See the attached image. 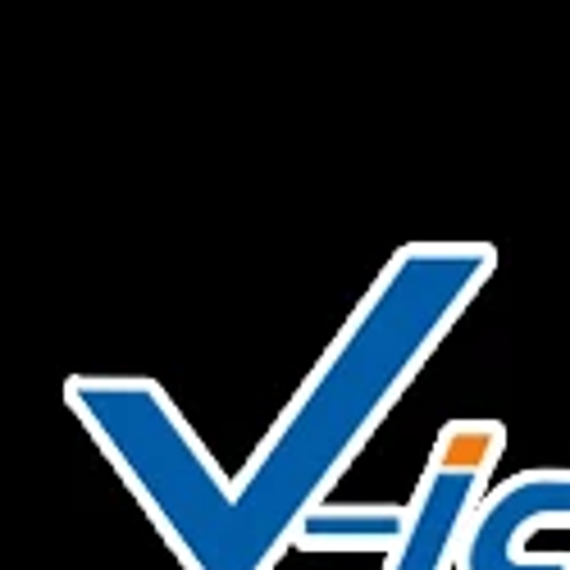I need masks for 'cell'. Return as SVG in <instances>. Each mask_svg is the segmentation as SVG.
Here are the masks:
<instances>
[{
  "label": "cell",
  "mask_w": 570,
  "mask_h": 570,
  "mask_svg": "<svg viewBox=\"0 0 570 570\" xmlns=\"http://www.w3.org/2000/svg\"><path fill=\"white\" fill-rule=\"evenodd\" d=\"M570 530V470L543 465L493 484L470 520L456 570H570V552H534V534Z\"/></svg>",
  "instance_id": "cell-3"
},
{
  "label": "cell",
  "mask_w": 570,
  "mask_h": 570,
  "mask_svg": "<svg viewBox=\"0 0 570 570\" xmlns=\"http://www.w3.org/2000/svg\"><path fill=\"white\" fill-rule=\"evenodd\" d=\"M507 452L502 420H448L430 465L406 502V525L384 570H456L470 520L493 493V465Z\"/></svg>",
  "instance_id": "cell-2"
},
{
  "label": "cell",
  "mask_w": 570,
  "mask_h": 570,
  "mask_svg": "<svg viewBox=\"0 0 570 570\" xmlns=\"http://www.w3.org/2000/svg\"><path fill=\"white\" fill-rule=\"evenodd\" d=\"M493 269L480 237L397 247L233 480L156 379L69 374L65 406L183 570H274Z\"/></svg>",
  "instance_id": "cell-1"
},
{
  "label": "cell",
  "mask_w": 570,
  "mask_h": 570,
  "mask_svg": "<svg viewBox=\"0 0 570 570\" xmlns=\"http://www.w3.org/2000/svg\"><path fill=\"white\" fill-rule=\"evenodd\" d=\"M406 525V507H320L297 548H320V552H343V548H384V557L397 548Z\"/></svg>",
  "instance_id": "cell-4"
}]
</instances>
